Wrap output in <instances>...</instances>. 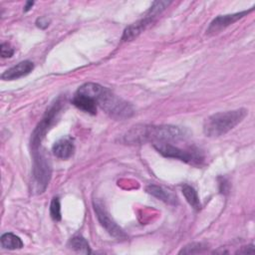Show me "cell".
I'll return each instance as SVG.
<instances>
[{"label": "cell", "mask_w": 255, "mask_h": 255, "mask_svg": "<svg viewBox=\"0 0 255 255\" xmlns=\"http://www.w3.org/2000/svg\"><path fill=\"white\" fill-rule=\"evenodd\" d=\"M206 249V246L202 243H191L186 245L184 248H182L179 253L183 254H193V253H200Z\"/></svg>", "instance_id": "18"}, {"label": "cell", "mask_w": 255, "mask_h": 255, "mask_svg": "<svg viewBox=\"0 0 255 255\" xmlns=\"http://www.w3.org/2000/svg\"><path fill=\"white\" fill-rule=\"evenodd\" d=\"M0 54L2 58H10L14 54V49L8 43H2L0 47Z\"/></svg>", "instance_id": "19"}, {"label": "cell", "mask_w": 255, "mask_h": 255, "mask_svg": "<svg viewBox=\"0 0 255 255\" xmlns=\"http://www.w3.org/2000/svg\"><path fill=\"white\" fill-rule=\"evenodd\" d=\"M52 151L54 155L61 159H68L70 158L75 151V145L70 137H62L59 140H57L53 147Z\"/></svg>", "instance_id": "10"}, {"label": "cell", "mask_w": 255, "mask_h": 255, "mask_svg": "<svg viewBox=\"0 0 255 255\" xmlns=\"http://www.w3.org/2000/svg\"><path fill=\"white\" fill-rule=\"evenodd\" d=\"M187 136V130L180 127L170 125L135 126L127 131L123 140L128 144H141L145 141L170 142L184 139Z\"/></svg>", "instance_id": "1"}, {"label": "cell", "mask_w": 255, "mask_h": 255, "mask_svg": "<svg viewBox=\"0 0 255 255\" xmlns=\"http://www.w3.org/2000/svg\"><path fill=\"white\" fill-rule=\"evenodd\" d=\"M50 215L53 220H61V204L58 197H54L50 204Z\"/></svg>", "instance_id": "17"}, {"label": "cell", "mask_w": 255, "mask_h": 255, "mask_svg": "<svg viewBox=\"0 0 255 255\" xmlns=\"http://www.w3.org/2000/svg\"><path fill=\"white\" fill-rule=\"evenodd\" d=\"M33 5H34V2H32V1L27 2V3H26V6L24 7V11H25V12H27L28 10H30V9L32 8V6H33Z\"/></svg>", "instance_id": "22"}, {"label": "cell", "mask_w": 255, "mask_h": 255, "mask_svg": "<svg viewBox=\"0 0 255 255\" xmlns=\"http://www.w3.org/2000/svg\"><path fill=\"white\" fill-rule=\"evenodd\" d=\"M79 93L91 97L107 114L117 120H124L133 115L130 104L116 96L108 88L96 83H86L79 87Z\"/></svg>", "instance_id": "2"}, {"label": "cell", "mask_w": 255, "mask_h": 255, "mask_svg": "<svg viewBox=\"0 0 255 255\" xmlns=\"http://www.w3.org/2000/svg\"><path fill=\"white\" fill-rule=\"evenodd\" d=\"M247 116L245 109L216 113L205 119L203 123V132L209 137H218L224 135L233 129Z\"/></svg>", "instance_id": "3"}, {"label": "cell", "mask_w": 255, "mask_h": 255, "mask_svg": "<svg viewBox=\"0 0 255 255\" xmlns=\"http://www.w3.org/2000/svg\"><path fill=\"white\" fill-rule=\"evenodd\" d=\"M251 11H253V8H251L248 11H242V12H238V13H234V14H227V15L217 16L210 23L209 27L206 30V33L208 35H215V34L221 32L222 30H224L225 28H227L229 25L235 23L236 21H238L239 19H241L242 17H244L245 15L250 13Z\"/></svg>", "instance_id": "8"}, {"label": "cell", "mask_w": 255, "mask_h": 255, "mask_svg": "<svg viewBox=\"0 0 255 255\" xmlns=\"http://www.w3.org/2000/svg\"><path fill=\"white\" fill-rule=\"evenodd\" d=\"M72 103L75 107H77L79 110L83 112H86L91 115H95L97 113V103L87 95L76 92V94L73 97Z\"/></svg>", "instance_id": "11"}, {"label": "cell", "mask_w": 255, "mask_h": 255, "mask_svg": "<svg viewBox=\"0 0 255 255\" xmlns=\"http://www.w3.org/2000/svg\"><path fill=\"white\" fill-rule=\"evenodd\" d=\"M69 247L82 254H90L91 248L88 241L82 236H75L69 242Z\"/></svg>", "instance_id": "16"}, {"label": "cell", "mask_w": 255, "mask_h": 255, "mask_svg": "<svg viewBox=\"0 0 255 255\" xmlns=\"http://www.w3.org/2000/svg\"><path fill=\"white\" fill-rule=\"evenodd\" d=\"M153 17L151 16H148L146 15L143 19L128 26L126 28V30L124 31V34H123V40L124 41H130L132 40L133 38H135L136 36H138L144 29L145 27L151 22Z\"/></svg>", "instance_id": "12"}, {"label": "cell", "mask_w": 255, "mask_h": 255, "mask_svg": "<svg viewBox=\"0 0 255 255\" xmlns=\"http://www.w3.org/2000/svg\"><path fill=\"white\" fill-rule=\"evenodd\" d=\"M33 189L37 193H42L45 191L51 179V163L47 155L38 149L33 150Z\"/></svg>", "instance_id": "4"}, {"label": "cell", "mask_w": 255, "mask_h": 255, "mask_svg": "<svg viewBox=\"0 0 255 255\" xmlns=\"http://www.w3.org/2000/svg\"><path fill=\"white\" fill-rule=\"evenodd\" d=\"M50 20L47 17H40L36 20V26L41 28V29H45L49 26Z\"/></svg>", "instance_id": "20"}, {"label": "cell", "mask_w": 255, "mask_h": 255, "mask_svg": "<svg viewBox=\"0 0 255 255\" xmlns=\"http://www.w3.org/2000/svg\"><path fill=\"white\" fill-rule=\"evenodd\" d=\"M63 107V101L61 98L57 99L50 108L46 111L43 119L38 124L34 131L32 132L31 136V146L33 150H37L39 148V145L42 141V139L45 137L47 131L50 129V128L55 124L58 115L60 114Z\"/></svg>", "instance_id": "5"}, {"label": "cell", "mask_w": 255, "mask_h": 255, "mask_svg": "<svg viewBox=\"0 0 255 255\" xmlns=\"http://www.w3.org/2000/svg\"><path fill=\"white\" fill-rule=\"evenodd\" d=\"M34 69V64L30 61H22L17 65L11 67L10 69L6 70L2 75L1 78L3 80L11 81L15 79H19L23 76L30 74Z\"/></svg>", "instance_id": "9"}, {"label": "cell", "mask_w": 255, "mask_h": 255, "mask_svg": "<svg viewBox=\"0 0 255 255\" xmlns=\"http://www.w3.org/2000/svg\"><path fill=\"white\" fill-rule=\"evenodd\" d=\"M146 192L151 194L152 196H154L155 198L167 203V204H170V205H175L177 203V199H176V196L169 190L161 187V186H158V185H148L146 187Z\"/></svg>", "instance_id": "13"}, {"label": "cell", "mask_w": 255, "mask_h": 255, "mask_svg": "<svg viewBox=\"0 0 255 255\" xmlns=\"http://www.w3.org/2000/svg\"><path fill=\"white\" fill-rule=\"evenodd\" d=\"M238 253H244V254L254 253V246L252 244L248 245V246H244V247H242L241 250H238Z\"/></svg>", "instance_id": "21"}, {"label": "cell", "mask_w": 255, "mask_h": 255, "mask_svg": "<svg viewBox=\"0 0 255 255\" xmlns=\"http://www.w3.org/2000/svg\"><path fill=\"white\" fill-rule=\"evenodd\" d=\"M182 194L192 208H194L195 210L200 209L201 204H200V200H199L197 191L192 186H190L188 184H184L182 186Z\"/></svg>", "instance_id": "15"}, {"label": "cell", "mask_w": 255, "mask_h": 255, "mask_svg": "<svg viewBox=\"0 0 255 255\" xmlns=\"http://www.w3.org/2000/svg\"><path fill=\"white\" fill-rule=\"evenodd\" d=\"M1 245L5 249L15 250L21 249L23 247V242L19 236L13 233H4L1 236Z\"/></svg>", "instance_id": "14"}, {"label": "cell", "mask_w": 255, "mask_h": 255, "mask_svg": "<svg viewBox=\"0 0 255 255\" xmlns=\"http://www.w3.org/2000/svg\"><path fill=\"white\" fill-rule=\"evenodd\" d=\"M154 148L163 156L169 158L179 159L187 163H200L203 160L202 155L198 149H182L174 146L170 142H156L153 144Z\"/></svg>", "instance_id": "6"}, {"label": "cell", "mask_w": 255, "mask_h": 255, "mask_svg": "<svg viewBox=\"0 0 255 255\" xmlns=\"http://www.w3.org/2000/svg\"><path fill=\"white\" fill-rule=\"evenodd\" d=\"M94 209L97 215V218L101 225L115 238L117 239H125L127 238V234L125 231L113 220L110 216L109 212L105 208L104 204L101 201H94Z\"/></svg>", "instance_id": "7"}]
</instances>
